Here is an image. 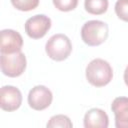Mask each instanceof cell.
I'll return each instance as SVG.
<instances>
[{
  "label": "cell",
  "mask_w": 128,
  "mask_h": 128,
  "mask_svg": "<svg viewBox=\"0 0 128 128\" xmlns=\"http://www.w3.org/2000/svg\"><path fill=\"white\" fill-rule=\"evenodd\" d=\"M124 82L128 86V65H127V67L125 68V71H124Z\"/></svg>",
  "instance_id": "2e32d148"
},
{
  "label": "cell",
  "mask_w": 128,
  "mask_h": 128,
  "mask_svg": "<svg viewBox=\"0 0 128 128\" xmlns=\"http://www.w3.org/2000/svg\"><path fill=\"white\" fill-rule=\"evenodd\" d=\"M115 13L119 19L128 22V0H117L115 3Z\"/></svg>",
  "instance_id": "5bb4252c"
},
{
  "label": "cell",
  "mask_w": 128,
  "mask_h": 128,
  "mask_svg": "<svg viewBox=\"0 0 128 128\" xmlns=\"http://www.w3.org/2000/svg\"><path fill=\"white\" fill-rule=\"evenodd\" d=\"M113 78L111 65L104 59H93L86 67V79L95 87H103Z\"/></svg>",
  "instance_id": "6da1fadb"
},
{
  "label": "cell",
  "mask_w": 128,
  "mask_h": 128,
  "mask_svg": "<svg viewBox=\"0 0 128 128\" xmlns=\"http://www.w3.org/2000/svg\"><path fill=\"white\" fill-rule=\"evenodd\" d=\"M25 32L32 39H40L51 28V19L44 14H37L25 22Z\"/></svg>",
  "instance_id": "5b68a950"
},
{
  "label": "cell",
  "mask_w": 128,
  "mask_h": 128,
  "mask_svg": "<svg viewBox=\"0 0 128 128\" xmlns=\"http://www.w3.org/2000/svg\"><path fill=\"white\" fill-rule=\"evenodd\" d=\"M116 128H128V97H117L111 104Z\"/></svg>",
  "instance_id": "9c48e42d"
},
{
  "label": "cell",
  "mask_w": 128,
  "mask_h": 128,
  "mask_svg": "<svg viewBox=\"0 0 128 128\" xmlns=\"http://www.w3.org/2000/svg\"><path fill=\"white\" fill-rule=\"evenodd\" d=\"M109 118L105 111L99 108H92L85 113L84 127L85 128H107Z\"/></svg>",
  "instance_id": "30bf717a"
},
{
  "label": "cell",
  "mask_w": 128,
  "mask_h": 128,
  "mask_svg": "<svg viewBox=\"0 0 128 128\" xmlns=\"http://www.w3.org/2000/svg\"><path fill=\"white\" fill-rule=\"evenodd\" d=\"M45 51L52 60L63 61L69 57L72 51V44L66 35L62 33L54 34L46 42Z\"/></svg>",
  "instance_id": "3957f363"
},
{
  "label": "cell",
  "mask_w": 128,
  "mask_h": 128,
  "mask_svg": "<svg viewBox=\"0 0 128 128\" xmlns=\"http://www.w3.org/2000/svg\"><path fill=\"white\" fill-rule=\"evenodd\" d=\"M108 25L100 20H90L81 28V38L88 46H98L108 38Z\"/></svg>",
  "instance_id": "7a4b0ae2"
},
{
  "label": "cell",
  "mask_w": 128,
  "mask_h": 128,
  "mask_svg": "<svg viewBox=\"0 0 128 128\" xmlns=\"http://www.w3.org/2000/svg\"><path fill=\"white\" fill-rule=\"evenodd\" d=\"M23 46L22 36L15 30L4 29L1 31V53L11 54L21 51Z\"/></svg>",
  "instance_id": "ba28073f"
},
{
  "label": "cell",
  "mask_w": 128,
  "mask_h": 128,
  "mask_svg": "<svg viewBox=\"0 0 128 128\" xmlns=\"http://www.w3.org/2000/svg\"><path fill=\"white\" fill-rule=\"evenodd\" d=\"M108 0H85L84 7L85 10L93 15L104 14L108 9Z\"/></svg>",
  "instance_id": "8fae6325"
},
{
  "label": "cell",
  "mask_w": 128,
  "mask_h": 128,
  "mask_svg": "<svg viewBox=\"0 0 128 128\" xmlns=\"http://www.w3.org/2000/svg\"><path fill=\"white\" fill-rule=\"evenodd\" d=\"M47 127H64V128H71L73 124L68 116L66 115H54L50 118L47 123Z\"/></svg>",
  "instance_id": "7c38bea8"
},
{
  "label": "cell",
  "mask_w": 128,
  "mask_h": 128,
  "mask_svg": "<svg viewBox=\"0 0 128 128\" xmlns=\"http://www.w3.org/2000/svg\"><path fill=\"white\" fill-rule=\"evenodd\" d=\"M22 103V94L14 86L6 85L0 90V107L4 111L12 112L17 110Z\"/></svg>",
  "instance_id": "52a82bcc"
},
{
  "label": "cell",
  "mask_w": 128,
  "mask_h": 128,
  "mask_svg": "<svg viewBox=\"0 0 128 128\" xmlns=\"http://www.w3.org/2000/svg\"><path fill=\"white\" fill-rule=\"evenodd\" d=\"M26 69V57L21 51L5 54L1 53V71L8 77H18Z\"/></svg>",
  "instance_id": "277c9868"
},
{
  "label": "cell",
  "mask_w": 128,
  "mask_h": 128,
  "mask_svg": "<svg viewBox=\"0 0 128 128\" xmlns=\"http://www.w3.org/2000/svg\"><path fill=\"white\" fill-rule=\"evenodd\" d=\"M53 100L52 92L49 88L44 85H37L33 87L28 94L29 106L37 111L48 108Z\"/></svg>",
  "instance_id": "8992f818"
},
{
  "label": "cell",
  "mask_w": 128,
  "mask_h": 128,
  "mask_svg": "<svg viewBox=\"0 0 128 128\" xmlns=\"http://www.w3.org/2000/svg\"><path fill=\"white\" fill-rule=\"evenodd\" d=\"M53 4L58 10L68 12L77 7L78 0H53Z\"/></svg>",
  "instance_id": "9a60e30c"
},
{
  "label": "cell",
  "mask_w": 128,
  "mask_h": 128,
  "mask_svg": "<svg viewBox=\"0 0 128 128\" xmlns=\"http://www.w3.org/2000/svg\"><path fill=\"white\" fill-rule=\"evenodd\" d=\"M11 3L17 10L31 11L38 6L39 0H11Z\"/></svg>",
  "instance_id": "4fadbf2b"
}]
</instances>
